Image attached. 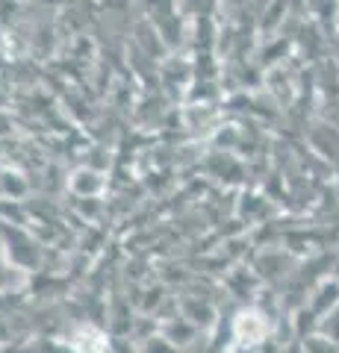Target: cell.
<instances>
[{
    "label": "cell",
    "mask_w": 339,
    "mask_h": 353,
    "mask_svg": "<svg viewBox=\"0 0 339 353\" xmlns=\"http://www.w3.org/2000/svg\"><path fill=\"white\" fill-rule=\"evenodd\" d=\"M266 321H262L260 315H242L239 318V324H236V336H239V341L242 345H257V341H262L266 339Z\"/></svg>",
    "instance_id": "obj_1"
}]
</instances>
